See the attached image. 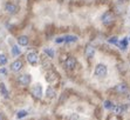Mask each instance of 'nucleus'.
Segmentation results:
<instances>
[{
	"instance_id": "nucleus-2",
	"label": "nucleus",
	"mask_w": 130,
	"mask_h": 120,
	"mask_svg": "<svg viewBox=\"0 0 130 120\" xmlns=\"http://www.w3.org/2000/svg\"><path fill=\"white\" fill-rule=\"evenodd\" d=\"M64 68L68 69V71H72L76 67V59L73 57H68L66 60H64Z\"/></svg>"
},
{
	"instance_id": "nucleus-7",
	"label": "nucleus",
	"mask_w": 130,
	"mask_h": 120,
	"mask_svg": "<svg viewBox=\"0 0 130 120\" xmlns=\"http://www.w3.org/2000/svg\"><path fill=\"white\" fill-rule=\"evenodd\" d=\"M22 67H24V64H22L21 60H14L12 64H11V69H12L13 72H19V71H21Z\"/></svg>"
},
{
	"instance_id": "nucleus-12",
	"label": "nucleus",
	"mask_w": 130,
	"mask_h": 120,
	"mask_svg": "<svg viewBox=\"0 0 130 120\" xmlns=\"http://www.w3.org/2000/svg\"><path fill=\"white\" fill-rule=\"evenodd\" d=\"M55 95H56V91L54 90V87H52V86L47 87V90H46V97L49 98V99H53V98H55Z\"/></svg>"
},
{
	"instance_id": "nucleus-25",
	"label": "nucleus",
	"mask_w": 130,
	"mask_h": 120,
	"mask_svg": "<svg viewBox=\"0 0 130 120\" xmlns=\"http://www.w3.org/2000/svg\"><path fill=\"white\" fill-rule=\"evenodd\" d=\"M55 42L56 44H61V42H64V37H59L55 39Z\"/></svg>"
},
{
	"instance_id": "nucleus-28",
	"label": "nucleus",
	"mask_w": 130,
	"mask_h": 120,
	"mask_svg": "<svg viewBox=\"0 0 130 120\" xmlns=\"http://www.w3.org/2000/svg\"><path fill=\"white\" fill-rule=\"evenodd\" d=\"M129 40H130V38H129Z\"/></svg>"
},
{
	"instance_id": "nucleus-22",
	"label": "nucleus",
	"mask_w": 130,
	"mask_h": 120,
	"mask_svg": "<svg viewBox=\"0 0 130 120\" xmlns=\"http://www.w3.org/2000/svg\"><path fill=\"white\" fill-rule=\"evenodd\" d=\"M27 111H25V110H22V111H19L18 113H17V118L18 119H21V118H25L26 115H27Z\"/></svg>"
},
{
	"instance_id": "nucleus-11",
	"label": "nucleus",
	"mask_w": 130,
	"mask_h": 120,
	"mask_svg": "<svg viewBox=\"0 0 130 120\" xmlns=\"http://www.w3.org/2000/svg\"><path fill=\"white\" fill-rule=\"evenodd\" d=\"M0 95H3L5 99H8L9 98V92L7 91V88H6V86H5L4 82L0 84Z\"/></svg>"
},
{
	"instance_id": "nucleus-13",
	"label": "nucleus",
	"mask_w": 130,
	"mask_h": 120,
	"mask_svg": "<svg viewBox=\"0 0 130 120\" xmlns=\"http://www.w3.org/2000/svg\"><path fill=\"white\" fill-rule=\"evenodd\" d=\"M56 78H58V75H56V73H55L54 71H49V72H47V74H46V80L48 81V82L55 81Z\"/></svg>"
},
{
	"instance_id": "nucleus-1",
	"label": "nucleus",
	"mask_w": 130,
	"mask_h": 120,
	"mask_svg": "<svg viewBox=\"0 0 130 120\" xmlns=\"http://www.w3.org/2000/svg\"><path fill=\"white\" fill-rule=\"evenodd\" d=\"M94 73L99 78H103V77H106L107 73H108V68H107V66L104 64H99V65H96V67H95Z\"/></svg>"
},
{
	"instance_id": "nucleus-20",
	"label": "nucleus",
	"mask_w": 130,
	"mask_h": 120,
	"mask_svg": "<svg viewBox=\"0 0 130 120\" xmlns=\"http://www.w3.org/2000/svg\"><path fill=\"white\" fill-rule=\"evenodd\" d=\"M8 59L5 54H0V66H4V65H6Z\"/></svg>"
},
{
	"instance_id": "nucleus-10",
	"label": "nucleus",
	"mask_w": 130,
	"mask_h": 120,
	"mask_svg": "<svg viewBox=\"0 0 130 120\" xmlns=\"http://www.w3.org/2000/svg\"><path fill=\"white\" fill-rule=\"evenodd\" d=\"M85 54H86V57H87L88 59L94 58V55H95V48L93 47V46L88 45L87 47H86V50H85Z\"/></svg>"
},
{
	"instance_id": "nucleus-18",
	"label": "nucleus",
	"mask_w": 130,
	"mask_h": 120,
	"mask_svg": "<svg viewBox=\"0 0 130 120\" xmlns=\"http://www.w3.org/2000/svg\"><path fill=\"white\" fill-rule=\"evenodd\" d=\"M103 106H104L106 110H112V108H114V104H112L110 100H106V101L103 102Z\"/></svg>"
},
{
	"instance_id": "nucleus-23",
	"label": "nucleus",
	"mask_w": 130,
	"mask_h": 120,
	"mask_svg": "<svg viewBox=\"0 0 130 120\" xmlns=\"http://www.w3.org/2000/svg\"><path fill=\"white\" fill-rule=\"evenodd\" d=\"M68 120H80V115L77 113H73L69 115V119Z\"/></svg>"
},
{
	"instance_id": "nucleus-16",
	"label": "nucleus",
	"mask_w": 130,
	"mask_h": 120,
	"mask_svg": "<svg viewBox=\"0 0 130 120\" xmlns=\"http://www.w3.org/2000/svg\"><path fill=\"white\" fill-rule=\"evenodd\" d=\"M125 106H123V105H115L114 106V108H112V111L115 112V114H121L122 112L125 110Z\"/></svg>"
},
{
	"instance_id": "nucleus-3",
	"label": "nucleus",
	"mask_w": 130,
	"mask_h": 120,
	"mask_svg": "<svg viewBox=\"0 0 130 120\" xmlns=\"http://www.w3.org/2000/svg\"><path fill=\"white\" fill-rule=\"evenodd\" d=\"M102 22L103 25H111L114 22V14L111 12H106L102 15Z\"/></svg>"
},
{
	"instance_id": "nucleus-8",
	"label": "nucleus",
	"mask_w": 130,
	"mask_h": 120,
	"mask_svg": "<svg viewBox=\"0 0 130 120\" xmlns=\"http://www.w3.org/2000/svg\"><path fill=\"white\" fill-rule=\"evenodd\" d=\"M5 11L7 13H9V14H15L17 11H18V7H17V5H14L12 3H7L5 5Z\"/></svg>"
},
{
	"instance_id": "nucleus-15",
	"label": "nucleus",
	"mask_w": 130,
	"mask_h": 120,
	"mask_svg": "<svg viewBox=\"0 0 130 120\" xmlns=\"http://www.w3.org/2000/svg\"><path fill=\"white\" fill-rule=\"evenodd\" d=\"M77 39H79V38H77V37L76 35H64V42H66V44H72V42H76L77 41Z\"/></svg>"
},
{
	"instance_id": "nucleus-27",
	"label": "nucleus",
	"mask_w": 130,
	"mask_h": 120,
	"mask_svg": "<svg viewBox=\"0 0 130 120\" xmlns=\"http://www.w3.org/2000/svg\"><path fill=\"white\" fill-rule=\"evenodd\" d=\"M0 120H4V115H3V113H0Z\"/></svg>"
},
{
	"instance_id": "nucleus-17",
	"label": "nucleus",
	"mask_w": 130,
	"mask_h": 120,
	"mask_svg": "<svg viewBox=\"0 0 130 120\" xmlns=\"http://www.w3.org/2000/svg\"><path fill=\"white\" fill-rule=\"evenodd\" d=\"M43 53L46 54V55H47V57L48 58H54V55H55V52H54V50H53V48H45V50H43Z\"/></svg>"
},
{
	"instance_id": "nucleus-19",
	"label": "nucleus",
	"mask_w": 130,
	"mask_h": 120,
	"mask_svg": "<svg viewBox=\"0 0 130 120\" xmlns=\"http://www.w3.org/2000/svg\"><path fill=\"white\" fill-rule=\"evenodd\" d=\"M12 53H13V55L18 57V55H20V54H21V50L19 48V46H13V47H12Z\"/></svg>"
},
{
	"instance_id": "nucleus-24",
	"label": "nucleus",
	"mask_w": 130,
	"mask_h": 120,
	"mask_svg": "<svg viewBox=\"0 0 130 120\" xmlns=\"http://www.w3.org/2000/svg\"><path fill=\"white\" fill-rule=\"evenodd\" d=\"M108 41L110 42V44H114V45H118V40L116 37H112V38H109Z\"/></svg>"
},
{
	"instance_id": "nucleus-21",
	"label": "nucleus",
	"mask_w": 130,
	"mask_h": 120,
	"mask_svg": "<svg viewBox=\"0 0 130 120\" xmlns=\"http://www.w3.org/2000/svg\"><path fill=\"white\" fill-rule=\"evenodd\" d=\"M118 45H120L121 50H125V48L128 47V39H127V38H124L121 42H118Z\"/></svg>"
},
{
	"instance_id": "nucleus-4",
	"label": "nucleus",
	"mask_w": 130,
	"mask_h": 120,
	"mask_svg": "<svg viewBox=\"0 0 130 120\" xmlns=\"http://www.w3.org/2000/svg\"><path fill=\"white\" fill-rule=\"evenodd\" d=\"M27 61L30 64V65H36L39 63V55L36 52H29L27 54Z\"/></svg>"
},
{
	"instance_id": "nucleus-26",
	"label": "nucleus",
	"mask_w": 130,
	"mask_h": 120,
	"mask_svg": "<svg viewBox=\"0 0 130 120\" xmlns=\"http://www.w3.org/2000/svg\"><path fill=\"white\" fill-rule=\"evenodd\" d=\"M6 74V69L5 68H0V75H5Z\"/></svg>"
},
{
	"instance_id": "nucleus-14",
	"label": "nucleus",
	"mask_w": 130,
	"mask_h": 120,
	"mask_svg": "<svg viewBox=\"0 0 130 120\" xmlns=\"http://www.w3.org/2000/svg\"><path fill=\"white\" fill-rule=\"evenodd\" d=\"M28 42H29V39L27 35H20L18 38V44L20 46H27Z\"/></svg>"
},
{
	"instance_id": "nucleus-9",
	"label": "nucleus",
	"mask_w": 130,
	"mask_h": 120,
	"mask_svg": "<svg viewBox=\"0 0 130 120\" xmlns=\"http://www.w3.org/2000/svg\"><path fill=\"white\" fill-rule=\"evenodd\" d=\"M115 91L117 92V93H127L128 91H129V87H128L127 84L122 82V84L116 85V86H115Z\"/></svg>"
},
{
	"instance_id": "nucleus-6",
	"label": "nucleus",
	"mask_w": 130,
	"mask_h": 120,
	"mask_svg": "<svg viewBox=\"0 0 130 120\" xmlns=\"http://www.w3.org/2000/svg\"><path fill=\"white\" fill-rule=\"evenodd\" d=\"M18 81H19V84L22 85V86H27V85L30 84L32 78H30L29 74H22V75H20V77L18 78Z\"/></svg>"
},
{
	"instance_id": "nucleus-5",
	"label": "nucleus",
	"mask_w": 130,
	"mask_h": 120,
	"mask_svg": "<svg viewBox=\"0 0 130 120\" xmlns=\"http://www.w3.org/2000/svg\"><path fill=\"white\" fill-rule=\"evenodd\" d=\"M30 92H32V95H34V98L40 99L42 97V87H41V85H35V86L32 87Z\"/></svg>"
}]
</instances>
